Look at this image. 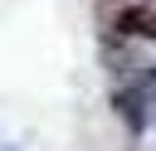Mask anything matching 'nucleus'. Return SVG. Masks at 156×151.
Wrapping results in <instances>:
<instances>
[{
  "instance_id": "obj_1",
  "label": "nucleus",
  "mask_w": 156,
  "mask_h": 151,
  "mask_svg": "<svg viewBox=\"0 0 156 151\" xmlns=\"http://www.w3.org/2000/svg\"><path fill=\"white\" fill-rule=\"evenodd\" d=\"M151 102H156V97H151L146 88H132V93H117V112H122V117H127V122H132L136 132H141V127H146V122L156 117V112H151Z\"/></svg>"
},
{
  "instance_id": "obj_2",
  "label": "nucleus",
  "mask_w": 156,
  "mask_h": 151,
  "mask_svg": "<svg viewBox=\"0 0 156 151\" xmlns=\"http://www.w3.org/2000/svg\"><path fill=\"white\" fill-rule=\"evenodd\" d=\"M117 29L122 34H136V39H156V10L151 5H127L117 15Z\"/></svg>"
}]
</instances>
